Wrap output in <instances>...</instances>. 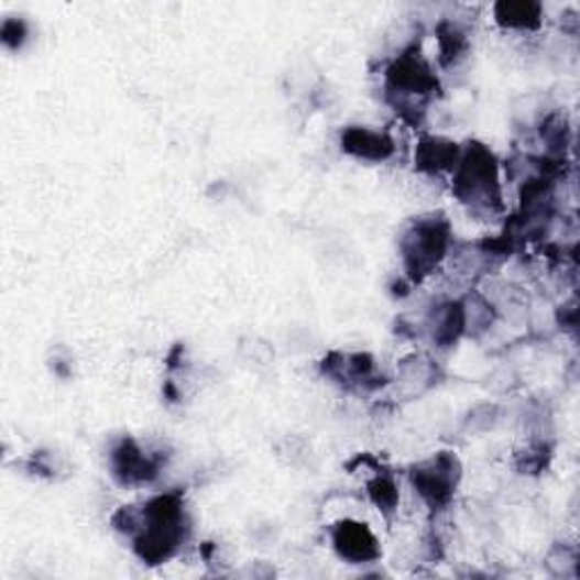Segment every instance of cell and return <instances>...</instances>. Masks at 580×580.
Segmentation results:
<instances>
[{
    "label": "cell",
    "instance_id": "cell-14",
    "mask_svg": "<svg viewBox=\"0 0 580 580\" xmlns=\"http://www.w3.org/2000/svg\"><path fill=\"white\" fill-rule=\"evenodd\" d=\"M466 46H468L466 36H462L456 28H442L440 30V53H442L445 66L460 59L462 53H466Z\"/></svg>",
    "mask_w": 580,
    "mask_h": 580
},
{
    "label": "cell",
    "instance_id": "cell-10",
    "mask_svg": "<svg viewBox=\"0 0 580 580\" xmlns=\"http://www.w3.org/2000/svg\"><path fill=\"white\" fill-rule=\"evenodd\" d=\"M460 162V150L456 143L429 136L417 145L415 152V164L417 168L427 173H442V171H456Z\"/></svg>",
    "mask_w": 580,
    "mask_h": 580
},
{
    "label": "cell",
    "instance_id": "cell-11",
    "mask_svg": "<svg viewBox=\"0 0 580 580\" xmlns=\"http://www.w3.org/2000/svg\"><path fill=\"white\" fill-rule=\"evenodd\" d=\"M431 331H434V340L440 347L453 344L458 340V336L466 331V308H462V304L449 302V304L440 306L438 311L434 314Z\"/></svg>",
    "mask_w": 580,
    "mask_h": 580
},
{
    "label": "cell",
    "instance_id": "cell-2",
    "mask_svg": "<svg viewBox=\"0 0 580 580\" xmlns=\"http://www.w3.org/2000/svg\"><path fill=\"white\" fill-rule=\"evenodd\" d=\"M453 193L458 200L470 205L477 211H501V186L499 166L494 154L481 145L472 143L460 154V162L453 175Z\"/></svg>",
    "mask_w": 580,
    "mask_h": 580
},
{
    "label": "cell",
    "instance_id": "cell-13",
    "mask_svg": "<svg viewBox=\"0 0 580 580\" xmlns=\"http://www.w3.org/2000/svg\"><path fill=\"white\" fill-rule=\"evenodd\" d=\"M368 492L370 499L374 501V506L385 513V515H393L397 504H400V490L393 481V477L389 474H379L374 481L368 483Z\"/></svg>",
    "mask_w": 580,
    "mask_h": 580
},
{
    "label": "cell",
    "instance_id": "cell-7",
    "mask_svg": "<svg viewBox=\"0 0 580 580\" xmlns=\"http://www.w3.org/2000/svg\"><path fill=\"white\" fill-rule=\"evenodd\" d=\"M113 477L125 485L147 483L160 474V458L145 453L134 440H123L111 453Z\"/></svg>",
    "mask_w": 580,
    "mask_h": 580
},
{
    "label": "cell",
    "instance_id": "cell-1",
    "mask_svg": "<svg viewBox=\"0 0 580 580\" xmlns=\"http://www.w3.org/2000/svg\"><path fill=\"white\" fill-rule=\"evenodd\" d=\"M188 533L179 494H162L139 508L134 551L147 565H162L177 554Z\"/></svg>",
    "mask_w": 580,
    "mask_h": 580
},
{
    "label": "cell",
    "instance_id": "cell-3",
    "mask_svg": "<svg viewBox=\"0 0 580 580\" xmlns=\"http://www.w3.org/2000/svg\"><path fill=\"white\" fill-rule=\"evenodd\" d=\"M451 241L449 222L440 216L417 220L402 239L404 265L413 280L427 277L445 259Z\"/></svg>",
    "mask_w": 580,
    "mask_h": 580
},
{
    "label": "cell",
    "instance_id": "cell-5",
    "mask_svg": "<svg viewBox=\"0 0 580 580\" xmlns=\"http://www.w3.org/2000/svg\"><path fill=\"white\" fill-rule=\"evenodd\" d=\"M438 83L422 57L402 55L389 70V89L400 98L397 107L408 98H424L436 91Z\"/></svg>",
    "mask_w": 580,
    "mask_h": 580
},
{
    "label": "cell",
    "instance_id": "cell-6",
    "mask_svg": "<svg viewBox=\"0 0 580 580\" xmlns=\"http://www.w3.org/2000/svg\"><path fill=\"white\" fill-rule=\"evenodd\" d=\"M331 543L336 554L350 565L374 562L381 556L374 533L365 524L354 519L338 522L331 533Z\"/></svg>",
    "mask_w": 580,
    "mask_h": 580
},
{
    "label": "cell",
    "instance_id": "cell-12",
    "mask_svg": "<svg viewBox=\"0 0 580 580\" xmlns=\"http://www.w3.org/2000/svg\"><path fill=\"white\" fill-rule=\"evenodd\" d=\"M496 21L506 28L533 30L539 25V6L535 3H501L496 6Z\"/></svg>",
    "mask_w": 580,
    "mask_h": 580
},
{
    "label": "cell",
    "instance_id": "cell-8",
    "mask_svg": "<svg viewBox=\"0 0 580 580\" xmlns=\"http://www.w3.org/2000/svg\"><path fill=\"white\" fill-rule=\"evenodd\" d=\"M325 372L344 385H359V389H376L379 385L374 361L368 354H331L325 361Z\"/></svg>",
    "mask_w": 580,
    "mask_h": 580
},
{
    "label": "cell",
    "instance_id": "cell-9",
    "mask_svg": "<svg viewBox=\"0 0 580 580\" xmlns=\"http://www.w3.org/2000/svg\"><path fill=\"white\" fill-rule=\"evenodd\" d=\"M342 150L357 160L385 162L395 152V143L389 134L372 132L368 128H350L342 132Z\"/></svg>",
    "mask_w": 580,
    "mask_h": 580
},
{
    "label": "cell",
    "instance_id": "cell-4",
    "mask_svg": "<svg viewBox=\"0 0 580 580\" xmlns=\"http://www.w3.org/2000/svg\"><path fill=\"white\" fill-rule=\"evenodd\" d=\"M413 485L419 496L427 501L434 511L445 508L460 481V462L453 453L442 451L429 460H424L411 472Z\"/></svg>",
    "mask_w": 580,
    "mask_h": 580
}]
</instances>
